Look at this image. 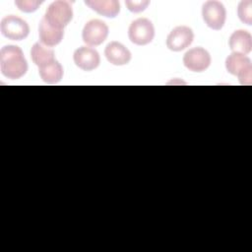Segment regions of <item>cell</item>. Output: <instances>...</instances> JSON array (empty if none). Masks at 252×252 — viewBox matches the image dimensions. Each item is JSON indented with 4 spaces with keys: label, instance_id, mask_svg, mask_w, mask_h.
<instances>
[{
    "label": "cell",
    "instance_id": "obj_15",
    "mask_svg": "<svg viewBox=\"0 0 252 252\" xmlns=\"http://www.w3.org/2000/svg\"><path fill=\"white\" fill-rule=\"evenodd\" d=\"M38 73L41 80L48 84H56L61 81L63 77V67L57 61L53 60L38 68Z\"/></svg>",
    "mask_w": 252,
    "mask_h": 252
},
{
    "label": "cell",
    "instance_id": "obj_6",
    "mask_svg": "<svg viewBox=\"0 0 252 252\" xmlns=\"http://www.w3.org/2000/svg\"><path fill=\"white\" fill-rule=\"evenodd\" d=\"M202 17L209 28L219 31L225 23L226 11L222 3L215 0L207 1L202 7Z\"/></svg>",
    "mask_w": 252,
    "mask_h": 252
},
{
    "label": "cell",
    "instance_id": "obj_17",
    "mask_svg": "<svg viewBox=\"0 0 252 252\" xmlns=\"http://www.w3.org/2000/svg\"><path fill=\"white\" fill-rule=\"evenodd\" d=\"M237 15L242 23L250 26L252 24V2L250 0L241 1L237 8Z\"/></svg>",
    "mask_w": 252,
    "mask_h": 252
},
{
    "label": "cell",
    "instance_id": "obj_18",
    "mask_svg": "<svg viewBox=\"0 0 252 252\" xmlns=\"http://www.w3.org/2000/svg\"><path fill=\"white\" fill-rule=\"evenodd\" d=\"M42 3V1L37 0H17L15 1V5L19 8V10L26 12V13H32L37 10L38 6Z\"/></svg>",
    "mask_w": 252,
    "mask_h": 252
},
{
    "label": "cell",
    "instance_id": "obj_3",
    "mask_svg": "<svg viewBox=\"0 0 252 252\" xmlns=\"http://www.w3.org/2000/svg\"><path fill=\"white\" fill-rule=\"evenodd\" d=\"M51 26L63 29L73 18V8L70 2L58 0L52 2L43 17Z\"/></svg>",
    "mask_w": 252,
    "mask_h": 252
},
{
    "label": "cell",
    "instance_id": "obj_7",
    "mask_svg": "<svg viewBox=\"0 0 252 252\" xmlns=\"http://www.w3.org/2000/svg\"><path fill=\"white\" fill-rule=\"evenodd\" d=\"M108 35L107 25L100 20L94 19L89 21L82 32L83 41L91 46H96L101 44Z\"/></svg>",
    "mask_w": 252,
    "mask_h": 252
},
{
    "label": "cell",
    "instance_id": "obj_4",
    "mask_svg": "<svg viewBox=\"0 0 252 252\" xmlns=\"http://www.w3.org/2000/svg\"><path fill=\"white\" fill-rule=\"evenodd\" d=\"M0 31L9 39L23 40L29 35L30 27L25 20L15 15H9L1 20Z\"/></svg>",
    "mask_w": 252,
    "mask_h": 252
},
{
    "label": "cell",
    "instance_id": "obj_10",
    "mask_svg": "<svg viewBox=\"0 0 252 252\" xmlns=\"http://www.w3.org/2000/svg\"><path fill=\"white\" fill-rule=\"evenodd\" d=\"M75 64L84 71H93L98 67L100 57L98 52L89 46H81L73 54Z\"/></svg>",
    "mask_w": 252,
    "mask_h": 252
},
{
    "label": "cell",
    "instance_id": "obj_19",
    "mask_svg": "<svg viewBox=\"0 0 252 252\" xmlns=\"http://www.w3.org/2000/svg\"><path fill=\"white\" fill-rule=\"evenodd\" d=\"M150 4V1L148 0H142V1H125V5L128 7L129 11L133 13H139L144 11L148 5Z\"/></svg>",
    "mask_w": 252,
    "mask_h": 252
},
{
    "label": "cell",
    "instance_id": "obj_14",
    "mask_svg": "<svg viewBox=\"0 0 252 252\" xmlns=\"http://www.w3.org/2000/svg\"><path fill=\"white\" fill-rule=\"evenodd\" d=\"M85 4L97 14L107 18H115L120 12V5L116 0H87Z\"/></svg>",
    "mask_w": 252,
    "mask_h": 252
},
{
    "label": "cell",
    "instance_id": "obj_8",
    "mask_svg": "<svg viewBox=\"0 0 252 252\" xmlns=\"http://www.w3.org/2000/svg\"><path fill=\"white\" fill-rule=\"evenodd\" d=\"M211 55L203 47L189 49L183 56L184 66L192 72H204L211 65Z\"/></svg>",
    "mask_w": 252,
    "mask_h": 252
},
{
    "label": "cell",
    "instance_id": "obj_5",
    "mask_svg": "<svg viewBox=\"0 0 252 252\" xmlns=\"http://www.w3.org/2000/svg\"><path fill=\"white\" fill-rule=\"evenodd\" d=\"M128 36L129 39L137 45L150 43L155 36L153 23L146 18H139L133 21L128 29Z\"/></svg>",
    "mask_w": 252,
    "mask_h": 252
},
{
    "label": "cell",
    "instance_id": "obj_13",
    "mask_svg": "<svg viewBox=\"0 0 252 252\" xmlns=\"http://www.w3.org/2000/svg\"><path fill=\"white\" fill-rule=\"evenodd\" d=\"M228 44L233 52L246 55L252 49V36L247 31L237 30L230 35Z\"/></svg>",
    "mask_w": 252,
    "mask_h": 252
},
{
    "label": "cell",
    "instance_id": "obj_16",
    "mask_svg": "<svg viewBox=\"0 0 252 252\" xmlns=\"http://www.w3.org/2000/svg\"><path fill=\"white\" fill-rule=\"evenodd\" d=\"M31 57L32 62L39 68L54 60V51L36 42L31 49Z\"/></svg>",
    "mask_w": 252,
    "mask_h": 252
},
{
    "label": "cell",
    "instance_id": "obj_11",
    "mask_svg": "<svg viewBox=\"0 0 252 252\" xmlns=\"http://www.w3.org/2000/svg\"><path fill=\"white\" fill-rule=\"evenodd\" d=\"M104 55L107 61L115 66L126 65L131 60V52L129 49L118 41L109 42L105 46Z\"/></svg>",
    "mask_w": 252,
    "mask_h": 252
},
{
    "label": "cell",
    "instance_id": "obj_9",
    "mask_svg": "<svg viewBox=\"0 0 252 252\" xmlns=\"http://www.w3.org/2000/svg\"><path fill=\"white\" fill-rule=\"evenodd\" d=\"M194 39L192 29L186 26L174 28L166 37V46L172 51H181L188 47Z\"/></svg>",
    "mask_w": 252,
    "mask_h": 252
},
{
    "label": "cell",
    "instance_id": "obj_12",
    "mask_svg": "<svg viewBox=\"0 0 252 252\" xmlns=\"http://www.w3.org/2000/svg\"><path fill=\"white\" fill-rule=\"evenodd\" d=\"M38 36L41 43L46 46H55L61 42L64 36V30L51 26L44 18L38 26Z\"/></svg>",
    "mask_w": 252,
    "mask_h": 252
},
{
    "label": "cell",
    "instance_id": "obj_2",
    "mask_svg": "<svg viewBox=\"0 0 252 252\" xmlns=\"http://www.w3.org/2000/svg\"><path fill=\"white\" fill-rule=\"evenodd\" d=\"M225 68L231 75L237 76L241 85L252 83V63L249 57L244 54L232 52L225 60Z\"/></svg>",
    "mask_w": 252,
    "mask_h": 252
},
{
    "label": "cell",
    "instance_id": "obj_1",
    "mask_svg": "<svg viewBox=\"0 0 252 252\" xmlns=\"http://www.w3.org/2000/svg\"><path fill=\"white\" fill-rule=\"evenodd\" d=\"M1 74L11 80L22 78L28 71V62L23 50L13 44L5 45L0 50Z\"/></svg>",
    "mask_w": 252,
    "mask_h": 252
}]
</instances>
